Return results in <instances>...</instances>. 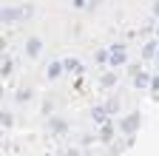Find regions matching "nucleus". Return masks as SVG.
Masks as SVG:
<instances>
[{
	"mask_svg": "<svg viewBox=\"0 0 159 156\" xmlns=\"http://www.w3.org/2000/svg\"><path fill=\"white\" fill-rule=\"evenodd\" d=\"M97 63H108V51H99L97 54Z\"/></svg>",
	"mask_w": 159,
	"mask_h": 156,
	"instance_id": "nucleus-5",
	"label": "nucleus"
},
{
	"mask_svg": "<svg viewBox=\"0 0 159 156\" xmlns=\"http://www.w3.org/2000/svg\"><path fill=\"white\" fill-rule=\"evenodd\" d=\"M60 74H63V65H60V63H51L48 65V77H60Z\"/></svg>",
	"mask_w": 159,
	"mask_h": 156,
	"instance_id": "nucleus-3",
	"label": "nucleus"
},
{
	"mask_svg": "<svg viewBox=\"0 0 159 156\" xmlns=\"http://www.w3.org/2000/svg\"><path fill=\"white\" fill-rule=\"evenodd\" d=\"M26 48H29V54H31V57H37V54H40V40H29V46H26Z\"/></svg>",
	"mask_w": 159,
	"mask_h": 156,
	"instance_id": "nucleus-2",
	"label": "nucleus"
},
{
	"mask_svg": "<svg viewBox=\"0 0 159 156\" xmlns=\"http://www.w3.org/2000/svg\"><path fill=\"white\" fill-rule=\"evenodd\" d=\"M122 60H125V57H122V48H114V57H111V63H114V65H119Z\"/></svg>",
	"mask_w": 159,
	"mask_h": 156,
	"instance_id": "nucleus-4",
	"label": "nucleus"
},
{
	"mask_svg": "<svg viewBox=\"0 0 159 156\" xmlns=\"http://www.w3.org/2000/svg\"><path fill=\"white\" fill-rule=\"evenodd\" d=\"M139 128V114H131L128 119H125V125H122V131H128V133H134Z\"/></svg>",
	"mask_w": 159,
	"mask_h": 156,
	"instance_id": "nucleus-1",
	"label": "nucleus"
}]
</instances>
